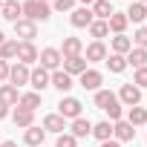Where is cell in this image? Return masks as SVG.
I'll return each instance as SVG.
<instances>
[{
	"label": "cell",
	"mask_w": 147,
	"mask_h": 147,
	"mask_svg": "<svg viewBox=\"0 0 147 147\" xmlns=\"http://www.w3.org/2000/svg\"><path fill=\"white\" fill-rule=\"evenodd\" d=\"M133 49V40L130 38H124V35H115L113 38V55H127Z\"/></svg>",
	"instance_id": "obj_28"
},
{
	"label": "cell",
	"mask_w": 147,
	"mask_h": 147,
	"mask_svg": "<svg viewBox=\"0 0 147 147\" xmlns=\"http://www.w3.org/2000/svg\"><path fill=\"white\" fill-rule=\"evenodd\" d=\"M95 107L104 110V113L110 115V121H121V101H118L115 92H110V90H98V92H95Z\"/></svg>",
	"instance_id": "obj_1"
},
{
	"label": "cell",
	"mask_w": 147,
	"mask_h": 147,
	"mask_svg": "<svg viewBox=\"0 0 147 147\" xmlns=\"http://www.w3.org/2000/svg\"><path fill=\"white\" fill-rule=\"evenodd\" d=\"M95 20V15H92V9L90 6H81V9H72V15H69V23L75 26V29H90V23Z\"/></svg>",
	"instance_id": "obj_5"
},
{
	"label": "cell",
	"mask_w": 147,
	"mask_h": 147,
	"mask_svg": "<svg viewBox=\"0 0 147 147\" xmlns=\"http://www.w3.org/2000/svg\"><path fill=\"white\" fill-rule=\"evenodd\" d=\"M124 58H127V63H130V66H136V69L147 66V49H138V46H133V49H130Z\"/></svg>",
	"instance_id": "obj_21"
},
{
	"label": "cell",
	"mask_w": 147,
	"mask_h": 147,
	"mask_svg": "<svg viewBox=\"0 0 147 147\" xmlns=\"http://www.w3.org/2000/svg\"><path fill=\"white\" fill-rule=\"evenodd\" d=\"M127 23H130V20H127V15H124V12H113V15L107 18V29H110V32H115V35H124Z\"/></svg>",
	"instance_id": "obj_18"
},
{
	"label": "cell",
	"mask_w": 147,
	"mask_h": 147,
	"mask_svg": "<svg viewBox=\"0 0 147 147\" xmlns=\"http://www.w3.org/2000/svg\"><path fill=\"white\" fill-rule=\"evenodd\" d=\"M49 75H52V72H46L43 66H38V69H32V72H29V84L35 87V92H40V90H46V87H49Z\"/></svg>",
	"instance_id": "obj_15"
},
{
	"label": "cell",
	"mask_w": 147,
	"mask_h": 147,
	"mask_svg": "<svg viewBox=\"0 0 147 147\" xmlns=\"http://www.w3.org/2000/svg\"><path fill=\"white\" fill-rule=\"evenodd\" d=\"M49 87H55V90H61V92H69L75 84H72V75H66L63 69H55L52 75H49Z\"/></svg>",
	"instance_id": "obj_10"
},
{
	"label": "cell",
	"mask_w": 147,
	"mask_h": 147,
	"mask_svg": "<svg viewBox=\"0 0 147 147\" xmlns=\"http://www.w3.org/2000/svg\"><path fill=\"white\" fill-rule=\"evenodd\" d=\"M133 84L141 90V87H147V66H141V69H136V75H133Z\"/></svg>",
	"instance_id": "obj_36"
},
{
	"label": "cell",
	"mask_w": 147,
	"mask_h": 147,
	"mask_svg": "<svg viewBox=\"0 0 147 147\" xmlns=\"http://www.w3.org/2000/svg\"><path fill=\"white\" fill-rule=\"evenodd\" d=\"M0 101H3V104H9V107H18V101H20V92H18V87H12V84H3V87H0Z\"/></svg>",
	"instance_id": "obj_22"
},
{
	"label": "cell",
	"mask_w": 147,
	"mask_h": 147,
	"mask_svg": "<svg viewBox=\"0 0 147 147\" xmlns=\"http://www.w3.org/2000/svg\"><path fill=\"white\" fill-rule=\"evenodd\" d=\"M113 136H115V141H133L136 138V127L130 121H115L113 124Z\"/></svg>",
	"instance_id": "obj_14"
},
{
	"label": "cell",
	"mask_w": 147,
	"mask_h": 147,
	"mask_svg": "<svg viewBox=\"0 0 147 147\" xmlns=\"http://www.w3.org/2000/svg\"><path fill=\"white\" fill-rule=\"evenodd\" d=\"M127 121H130L133 127H141V124H147V110H144V107H130V115H127Z\"/></svg>",
	"instance_id": "obj_30"
},
{
	"label": "cell",
	"mask_w": 147,
	"mask_h": 147,
	"mask_svg": "<svg viewBox=\"0 0 147 147\" xmlns=\"http://www.w3.org/2000/svg\"><path fill=\"white\" fill-rule=\"evenodd\" d=\"M55 9L58 12H72L75 9V0H55Z\"/></svg>",
	"instance_id": "obj_37"
},
{
	"label": "cell",
	"mask_w": 147,
	"mask_h": 147,
	"mask_svg": "<svg viewBox=\"0 0 147 147\" xmlns=\"http://www.w3.org/2000/svg\"><path fill=\"white\" fill-rule=\"evenodd\" d=\"M29 66L26 63H15V66H9V81H12V87H23V84H29Z\"/></svg>",
	"instance_id": "obj_8"
},
{
	"label": "cell",
	"mask_w": 147,
	"mask_h": 147,
	"mask_svg": "<svg viewBox=\"0 0 147 147\" xmlns=\"http://www.w3.org/2000/svg\"><path fill=\"white\" fill-rule=\"evenodd\" d=\"M0 147H18L15 141H0Z\"/></svg>",
	"instance_id": "obj_41"
},
{
	"label": "cell",
	"mask_w": 147,
	"mask_h": 147,
	"mask_svg": "<svg viewBox=\"0 0 147 147\" xmlns=\"http://www.w3.org/2000/svg\"><path fill=\"white\" fill-rule=\"evenodd\" d=\"M107 66H110V72H124L127 69V58L124 55H107Z\"/></svg>",
	"instance_id": "obj_33"
},
{
	"label": "cell",
	"mask_w": 147,
	"mask_h": 147,
	"mask_svg": "<svg viewBox=\"0 0 147 147\" xmlns=\"http://www.w3.org/2000/svg\"><path fill=\"white\" fill-rule=\"evenodd\" d=\"M35 61H38V46L20 40V43H18V63H26V66H29V63H35Z\"/></svg>",
	"instance_id": "obj_13"
},
{
	"label": "cell",
	"mask_w": 147,
	"mask_h": 147,
	"mask_svg": "<svg viewBox=\"0 0 147 147\" xmlns=\"http://www.w3.org/2000/svg\"><path fill=\"white\" fill-rule=\"evenodd\" d=\"M18 58V40H3L0 43V61H12Z\"/></svg>",
	"instance_id": "obj_31"
},
{
	"label": "cell",
	"mask_w": 147,
	"mask_h": 147,
	"mask_svg": "<svg viewBox=\"0 0 147 147\" xmlns=\"http://www.w3.org/2000/svg\"><path fill=\"white\" fill-rule=\"evenodd\" d=\"M133 43H136L138 49H147V26H138V29H136V35H133Z\"/></svg>",
	"instance_id": "obj_35"
},
{
	"label": "cell",
	"mask_w": 147,
	"mask_h": 147,
	"mask_svg": "<svg viewBox=\"0 0 147 147\" xmlns=\"http://www.w3.org/2000/svg\"><path fill=\"white\" fill-rule=\"evenodd\" d=\"M12 121H15L18 127H32V121H35V113H32V110H23V107H15V113H12Z\"/></svg>",
	"instance_id": "obj_23"
},
{
	"label": "cell",
	"mask_w": 147,
	"mask_h": 147,
	"mask_svg": "<svg viewBox=\"0 0 147 147\" xmlns=\"http://www.w3.org/2000/svg\"><path fill=\"white\" fill-rule=\"evenodd\" d=\"M118 101L127 104V107H138V104H141V90H138L136 84H124V87L118 90Z\"/></svg>",
	"instance_id": "obj_6"
},
{
	"label": "cell",
	"mask_w": 147,
	"mask_h": 147,
	"mask_svg": "<svg viewBox=\"0 0 147 147\" xmlns=\"http://www.w3.org/2000/svg\"><path fill=\"white\" fill-rule=\"evenodd\" d=\"M43 130H46V133H58V136H61V133L66 130V118H63V115H58V113H52V115H46V118H43Z\"/></svg>",
	"instance_id": "obj_19"
},
{
	"label": "cell",
	"mask_w": 147,
	"mask_h": 147,
	"mask_svg": "<svg viewBox=\"0 0 147 147\" xmlns=\"http://www.w3.org/2000/svg\"><path fill=\"white\" fill-rule=\"evenodd\" d=\"M87 63L92 61V63H98V61H107V46H104V40H92L90 46H87Z\"/></svg>",
	"instance_id": "obj_17"
},
{
	"label": "cell",
	"mask_w": 147,
	"mask_h": 147,
	"mask_svg": "<svg viewBox=\"0 0 147 147\" xmlns=\"http://www.w3.org/2000/svg\"><path fill=\"white\" fill-rule=\"evenodd\" d=\"M55 147H78V138L72 136V133H61L58 141H55Z\"/></svg>",
	"instance_id": "obj_34"
},
{
	"label": "cell",
	"mask_w": 147,
	"mask_h": 147,
	"mask_svg": "<svg viewBox=\"0 0 147 147\" xmlns=\"http://www.w3.org/2000/svg\"><path fill=\"white\" fill-rule=\"evenodd\" d=\"M63 72H66V75H81V72H87V58L84 55L63 58Z\"/></svg>",
	"instance_id": "obj_12"
},
{
	"label": "cell",
	"mask_w": 147,
	"mask_h": 147,
	"mask_svg": "<svg viewBox=\"0 0 147 147\" xmlns=\"http://www.w3.org/2000/svg\"><path fill=\"white\" fill-rule=\"evenodd\" d=\"M90 9H92V15H95L98 20H107V18L113 15V6H110V0H95V3H92Z\"/></svg>",
	"instance_id": "obj_27"
},
{
	"label": "cell",
	"mask_w": 147,
	"mask_h": 147,
	"mask_svg": "<svg viewBox=\"0 0 147 147\" xmlns=\"http://www.w3.org/2000/svg\"><path fill=\"white\" fill-rule=\"evenodd\" d=\"M81 3H84V6H92V3H95V0H81Z\"/></svg>",
	"instance_id": "obj_42"
},
{
	"label": "cell",
	"mask_w": 147,
	"mask_h": 147,
	"mask_svg": "<svg viewBox=\"0 0 147 147\" xmlns=\"http://www.w3.org/2000/svg\"><path fill=\"white\" fill-rule=\"evenodd\" d=\"M0 81H9V61H0Z\"/></svg>",
	"instance_id": "obj_38"
},
{
	"label": "cell",
	"mask_w": 147,
	"mask_h": 147,
	"mask_svg": "<svg viewBox=\"0 0 147 147\" xmlns=\"http://www.w3.org/2000/svg\"><path fill=\"white\" fill-rule=\"evenodd\" d=\"M0 9H3V0H0Z\"/></svg>",
	"instance_id": "obj_45"
},
{
	"label": "cell",
	"mask_w": 147,
	"mask_h": 147,
	"mask_svg": "<svg viewBox=\"0 0 147 147\" xmlns=\"http://www.w3.org/2000/svg\"><path fill=\"white\" fill-rule=\"evenodd\" d=\"M43 3H49V0H43ZM52 3H55V0H52Z\"/></svg>",
	"instance_id": "obj_46"
},
{
	"label": "cell",
	"mask_w": 147,
	"mask_h": 147,
	"mask_svg": "<svg viewBox=\"0 0 147 147\" xmlns=\"http://www.w3.org/2000/svg\"><path fill=\"white\" fill-rule=\"evenodd\" d=\"M58 52H61V58H75L84 52V43H81V38H63V46Z\"/></svg>",
	"instance_id": "obj_16"
},
{
	"label": "cell",
	"mask_w": 147,
	"mask_h": 147,
	"mask_svg": "<svg viewBox=\"0 0 147 147\" xmlns=\"http://www.w3.org/2000/svg\"><path fill=\"white\" fill-rule=\"evenodd\" d=\"M124 15H127V20L141 23V20H147V6H144V3H133V6H130Z\"/></svg>",
	"instance_id": "obj_26"
},
{
	"label": "cell",
	"mask_w": 147,
	"mask_h": 147,
	"mask_svg": "<svg viewBox=\"0 0 147 147\" xmlns=\"http://www.w3.org/2000/svg\"><path fill=\"white\" fill-rule=\"evenodd\" d=\"M90 35H92L95 40H104V38L110 35V29H107V20H92V23H90Z\"/></svg>",
	"instance_id": "obj_32"
},
{
	"label": "cell",
	"mask_w": 147,
	"mask_h": 147,
	"mask_svg": "<svg viewBox=\"0 0 147 147\" xmlns=\"http://www.w3.org/2000/svg\"><path fill=\"white\" fill-rule=\"evenodd\" d=\"M43 138H46V130L43 127H26V133H23V141L29 144V147H40L43 144Z\"/></svg>",
	"instance_id": "obj_20"
},
{
	"label": "cell",
	"mask_w": 147,
	"mask_h": 147,
	"mask_svg": "<svg viewBox=\"0 0 147 147\" xmlns=\"http://www.w3.org/2000/svg\"><path fill=\"white\" fill-rule=\"evenodd\" d=\"M92 133V121L90 118H75V121H72V136H75V138H87Z\"/></svg>",
	"instance_id": "obj_24"
},
{
	"label": "cell",
	"mask_w": 147,
	"mask_h": 147,
	"mask_svg": "<svg viewBox=\"0 0 147 147\" xmlns=\"http://www.w3.org/2000/svg\"><path fill=\"white\" fill-rule=\"evenodd\" d=\"M136 3H144V6H147V0H136Z\"/></svg>",
	"instance_id": "obj_44"
},
{
	"label": "cell",
	"mask_w": 147,
	"mask_h": 147,
	"mask_svg": "<svg viewBox=\"0 0 147 147\" xmlns=\"http://www.w3.org/2000/svg\"><path fill=\"white\" fill-rule=\"evenodd\" d=\"M90 136H95L98 141H110L113 138V124L110 121H98V124H92V133Z\"/></svg>",
	"instance_id": "obj_25"
},
{
	"label": "cell",
	"mask_w": 147,
	"mask_h": 147,
	"mask_svg": "<svg viewBox=\"0 0 147 147\" xmlns=\"http://www.w3.org/2000/svg\"><path fill=\"white\" fill-rule=\"evenodd\" d=\"M18 107H23V110H38L40 107V92H26V95H20V101H18Z\"/></svg>",
	"instance_id": "obj_29"
},
{
	"label": "cell",
	"mask_w": 147,
	"mask_h": 147,
	"mask_svg": "<svg viewBox=\"0 0 147 147\" xmlns=\"http://www.w3.org/2000/svg\"><path fill=\"white\" fill-rule=\"evenodd\" d=\"M3 40H6V35H3V32H0V43H3Z\"/></svg>",
	"instance_id": "obj_43"
},
{
	"label": "cell",
	"mask_w": 147,
	"mask_h": 147,
	"mask_svg": "<svg viewBox=\"0 0 147 147\" xmlns=\"http://www.w3.org/2000/svg\"><path fill=\"white\" fill-rule=\"evenodd\" d=\"M6 115H9V104L0 101V118H6Z\"/></svg>",
	"instance_id": "obj_40"
},
{
	"label": "cell",
	"mask_w": 147,
	"mask_h": 147,
	"mask_svg": "<svg viewBox=\"0 0 147 147\" xmlns=\"http://www.w3.org/2000/svg\"><path fill=\"white\" fill-rule=\"evenodd\" d=\"M38 61H40V66H43L46 72H55V69H61V63H63L61 52H58V49H52V46L40 49V52H38Z\"/></svg>",
	"instance_id": "obj_3"
},
{
	"label": "cell",
	"mask_w": 147,
	"mask_h": 147,
	"mask_svg": "<svg viewBox=\"0 0 147 147\" xmlns=\"http://www.w3.org/2000/svg\"><path fill=\"white\" fill-rule=\"evenodd\" d=\"M78 78H81V87H84V90H95V92H98L101 84H104V75H101L98 69H87V72H81Z\"/></svg>",
	"instance_id": "obj_9"
},
{
	"label": "cell",
	"mask_w": 147,
	"mask_h": 147,
	"mask_svg": "<svg viewBox=\"0 0 147 147\" xmlns=\"http://www.w3.org/2000/svg\"><path fill=\"white\" fill-rule=\"evenodd\" d=\"M49 15H52V9H49V3H43V0H26L23 3V18L32 20V23L46 20Z\"/></svg>",
	"instance_id": "obj_2"
},
{
	"label": "cell",
	"mask_w": 147,
	"mask_h": 147,
	"mask_svg": "<svg viewBox=\"0 0 147 147\" xmlns=\"http://www.w3.org/2000/svg\"><path fill=\"white\" fill-rule=\"evenodd\" d=\"M0 15H3L6 20H12V23H18V20L23 18V3H18V0H3Z\"/></svg>",
	"instance_id": "obj_11"
},
{
	"label": "cell",
	"mask_w": 147,
	"mask_h": 147,
	"mask_svg": "<svg viewBox=\"0 0 147 147\" xmlns=\"http://www.w3.org/2000/svg\"><path fill=\"white\" fill-rule=\"evenodd\" d=\"M15 35H18V38H23V43H32V38H38V23H32V20L20 18V20L15 23Z\"/></svg>",
	"instance_id": "obj_7"
},
{
	"label": "cell",
	"mask_w": 147,
	"mask_h": 147,
	"mask_svg": "<svg viewBox=\"0 0 147 147\" xmlns=\"http://www.w3.org/2000/svg\"><path fill=\"white\" fill-rule=\"evenodd\" d=\"M101 147H121V141H115V138H110V141H101Z\"/></svg>",
	"instance_id": "obj_39"
},
{
	"label": "cell",
	"mask_w": 147,
	"mask_h": 147,
	"mask_svg": "<svg viewBox=\"0 0 147 147\" xmlns=\"http://www.w3.org/2000/svg\"><path fill=\"white\" fill-rule=\"evenodd\" d=\"M58 115H63V118H81V101L78 98H72V95H66V98H61V104H58Z\"/></svg>",
	"instance_id": "obj_4"
}]
</instances>
